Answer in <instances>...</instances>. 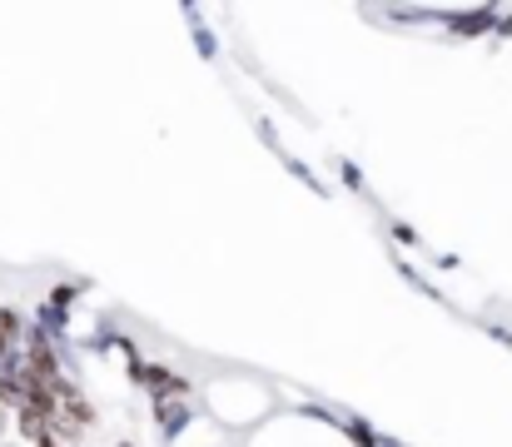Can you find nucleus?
<instances>
[{
  "label": "nucleus",
  "mask_w": 512,
  "mask_h": 447,
  "mask_svg": "<svg viewBox=\"0 0 512 447\" xmlns=\"http://www.w3.org/2000/svg\"><path fill=\"white\" fill-rule=\"evenodd\" d=\"M204 403H209V418L224 423V428H254V423L269 418V408H274V398H269L264 383H254V378H224V383H214V388L204 393Z\"/></svg>",
  "instance_id": "nucleus-1"
},
{
  "label": "nucleus",
  "mask_w": 512,
  "mask_h": 447,
  "mask_svg": "<svg viewBox=\"0 0 512 447\" xmlns=\"http://www.w3.org/2000/svg\"><path fill=\"white\" fill-rule=\"evenodd\" d=\"M244 447H358L343 428L324 423L319 413H289V418H269Z\"/></svg>",
  "instance_id": "nucleus-2"
}]
</instances>
